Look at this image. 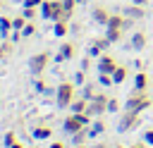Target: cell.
<instances>
[{"instance_id":"6da1fadb","label":"cell","mask_w":153,"mask_h":148,"mask_svg":"<svg viewBox=\"0 0 153 148\" xmlns=\"http://www.w3.org/2000/svg\"><path fill=\"white\" fill-rule=\"evenodd\" d=\"M76 98V84L74 81H62L57 84V91H55V100H57V107H69L72 100Z\"/></svg>"},{"instance_id":"7a4b0ae2","label":"cell","mask_w":153,"mask_h":148,"mask_svg":"<svg viewBox=\"0 0 153 148\" xmlns=\"http://www.w3.org/2000/svg\"><path fill=\"white\" fill-rule=\"evenodd\" d=\"M146 107H151V98L146 95V91H136V88H131V93L127 95L124 110H131V112H143Z\"/></svg>"},{"instance_id":"3957f363","label":"cell","mask_w":153,"mask_h":148,"mask_svg":"<svg viewBox=\"0 0 153 148\" xmlns=\"http://www.w3.org/2000/svg\"><path fill=\"white\" fill-rule=\"evenodd\" d=\"M48 62H50V53H48V50L36 53V55H31V60H29V72H31L33 76H41V74L45 72Z\"/></svg>"},{"instance_id":"277c9868","label":"cell","mask_w":153,"mask_h":148,"mask_svg":"<svg viewBox=\"0 0 153 148\" xmlns=\"http://www.w3.org/2000/svg\"><path fill=\"white\" fill-rule=\"evenodd\" d=\"M108 100H110V95H108V93H96V95L88 100L86 112H88L91 117H98V115L108 112Z\"/></svg>"},{"instance_id":"5b68a950","label":"cell","mask_w":153,"mask_h":148,"mask_svg":"<svg viewBox=\"0 0 153 148\" xmlns=\"http://www.w3.org/2000/svg\"><path fill=\"white\" fill-rule=\"evenodd\" d=\"M139 124V112H131V110H124L117 119V131L120 134H127V131H134V127Z\"/></svg>"},{"instance_id":"8992f818","label":"cell","mask_w":153,"mask_h":148,"mask_svg":"<svg viewBox=\"0 0 153 148\" xmlns=\"http://www.w3.org/2000/svg\"><path fill=\"white\" fill-rule=\"evenodd\" d=\"M96 69H98V74H112V72L117 69V60H115L112 55L103 53V55L96 60Z\"/></svg>"},{"instance_id":"52a82bcc","label":"cell","mask_w":153,"mask_h":148,"mask_svg":"<svg viewBox=\"0 0 153 148\" xmlns=\"http://www.w3.org/2000/svg\"><path fill=\"white\" fill-rule=\"evenodd\" d=\"M79 129H84V124L79 122V117H76L74 112H72L69 117H65V122H62V131H65V134H69V136H72V134H76Z\"/></svg>"},{"instance_id":"ba28073f","label":"cell","mask_w":153,"mask_h":148,"mask_svg":"<svg viewBox=\"0 0 153 148\" xmlns=\"http://www.w3.org/2000/svg\"><path fill=\"white\" fill-rule=\"evenodd\" d=\"M74 53H76L74 43H62V45H60V50H57V55H55V60H57V62L72 60V57H74Z\"/></svg>"},{"instance_id":"9c48e42d","label":"cell","mask_w":153,"mask_h":148,"mask_svg":"<svg viewBox=\"0 0 153 148\" xmlns=\"http://www.w3.org/2000/svg\"><path fill=\"white\" fill-rule=\"evenodd\" d=\"M93 21L96 24H100V26H108V19H110V12L105 10V7H93Z\"/></svg>"},{"instance_id":"30bf717a","label":"cell","mask_w":153,"mask_h":148,"mask_svg":"<svg viewBox=\"0 0 153 148\" xmlns=\"http://www.w3.org/2000/svg\"><path fill=\"white\" fill-rule=\"evenodd\" d=\"M146 43H148V38H146V33H143V31H136V33L131 36V41H129V45H131L134 50H143V48H146Z\"/></svg>"},{"instance_id":"8fae6325","label":"cell","mask_w":153,"mask_h":148,"mask_svg":"<svg viewBox=\"0 0 153 148\" xmlns=\"http://www.w3.org/2000/svg\"><path fill=\"white\" fill-rule=\"evenodd\" d=\"M31 136H33L36 141H45V138H50V136H53V129H50V127H45V124H41V127H36V129L31 131Z\"/></svg>"},{"instance_id":"7c38bea8","label":"cell","mask_w":153,"mask_h":148,"mask_svg":"<svg viewBox=\"0 0 153 148\" xmlns=\"http://www.w3.org/2000/svg\"><path fill=\"white\" fill-rule=\"evenodd\" d=\"M124 14L131 17V19H143V17H146V10H143L141 5H134V2H131V5L124 10Z\"/></svg>"},{"instance_id":"4fadbf2b","label":"cell","mask_w":153,"mask_h":148,"mask_svg":"<svg viewBox=\"0 0 153 148\" xmlns=\"http://www.w3.org/2000/svg\"><path fill=\"white\" fill-rule=\"evenodd\" d=\"M134 88L136 91H146L148 88V74L146 72H136L134 74Z\"/></svg>"},{"instance_id":"5bb4252c","label":"cell","mask_w":153,"mask_h":148,"mask_svg":"<svg viewBox=\"0 0 153 148\" xmlns=\"http://www.w3.org/2000/svg\"><path fill=\"white\" fill-rule=\"evenodd\" d=\"M103 131H105V122H103V119H93L91 127H88V138H96V136H100Z\"/></svg>"},{"instance_id":"9a60e30c","label":"cell","mask_w":153,"mask_h":148,"mask_svg":"<svg viewBox=\"0 0 153 148\" xmlns=\"http://www.w3.org/2000/svg\"><path fill=\"white\" fill-rule=\"evenodd\" d=\"M12 31V19L10 17H0V41H7Z\"/></svg>"},{"instance_id":"2e32d148","label":"cell","mask_w":153,"mask_h":148,"mask_svg":"<svg viewBox=\"0 0 153 148\" xmlns=\"http://www.w3.org/2000/svg\"><path fill=\"white\" fill-rule=\"evenodd\" d=\"M38 14H41V19H50L53 21V0H43L41 7H38Z\"/></svg>"},{"instance_id":"e0dca14e","label":"cell","mask_w":153,"mask_h":148,"mask_svg":"<svg viewBox=\"0 0 153 148\" xmlns=\"http://www.w3.org/2000/svg\"><path fill=\"white\" fill-rule=\"evenodd\" d=\"M127 76H129V69H127L124 64H117V69L112 72V81H115V86H120Z\"/></svg>"},{"instance_id":"ac0fdd59","label":"cell","mask_w":153,"mask_h":148,"mask_svg":"<svg viewBox=\"0 0 153 148\" xmlns=\"http://www.w3.org/2000/svg\"><path fill=\"white\" fill-rule=\"evenodd\" d=\"M86 138H88V127H84V129H79L76 134H72V143H74V146L86 143Z\"/></svg>"},{"instance_id":"d6986e66","label":"cell","mask_w":153,"mask_h":148,"mask_svg":"<svg viewBox=\"0 0 153 148\" xmlns=\"http://www.w3.org/2000/svg\"><path fill=\"white\" fill-rule=\"evenodd\" d=\"M122 26H124V17H122V14H110L105 29H122Z\"/></svg>"},{"instance_id":"ffe728a7","label":"cell","mask_w":153,"mask_h":148,"mask_svg":"<svg viewBox=\"0 0 153 148\" xmlns=\"http://www.w3.org/2000/svg\"><path fill=\"white\" fill-rule=\"evenodd\" d=\"M69 107H72V112H86V107H88V100H86V98H74Z\"/></svg>"},{"instance_id":"44dd1931","label":"cell","mask_w":153,"mask_h":148,"mask_svg":"<svg viewBox=\"0 0 153 148\" xmlns=\"http://www.w3.org/2000/svg\"><path fill=\"white\" fill-rule=\"evenodd\" d=\"M67 29H69L67 26V19H57L55 26H53V33L55 36H67Z\"/></svg>"},{"instance_id":"7402d4cb","label":"cell","mask_w":153,"mask_h":148,"mask_svg":"<svg viewBox=\"0 0 153 148\" xmlns=\"http://www.w3.org/2000/svg\"><path fill=\"white\" fill-rule=\"evenodd\" d=\"M91 43H93V45H98V50H100V53H108V48L112 45V41H110L108 36H103V38H96V41H91Z\"/></svg>"},{"instance_id":"603a6c76","label":"cell","mask_w":153,"mask_h":148,"mask_svg":"<svg viewBox=\"0 0 153 148\" xmlns=\"http://www.w3.org/2000/svg\"><path fill=\"white\" fill-rule=\"evenodd\" d=\"M122 31H124V29H105V36H108L112 43H117V41L122 38Z\"/></svg>"},{"instance_id":"cb8c5ba5","label":"cell","mask_w":153,"mask_h":148,"mask_svg":"<svg viewBox=\"0 0 153 148\" xmlns=\"http://www.w3.org/2000/svg\"><path fill=\"white\" fill-rule=\"evenodd\" d=\"M62 5H65V19L69 21V17H72V12H74V5H76V0H62Z\"/></svg>"},{"instance_id":"d4e9b609","label":"cell","mask_w":153,"mask_h":148,"mask_svg":"<svg viewBox=\"0 0 153 148\" xmlns=\"http://www.w3.org/2000/svg\"><path fill=\"white\" fill-rule=\"evenodd\" d=\"M26 21H29V19H26L24 14H22V17H14V19H12V29H17V31H22V29L26 26Z\"/></svg>"},{"instance_id":"484cf974","label":"cell","mask_w":153,"mask_h":148,"mask_svg":"<svg viewBox=\"0 0 153 148\" xmlns=\"http://www.w3.org/2000/svg\"><path fill=\"white\" fill-rule=\"evenodd\" d=\"M98 84H100V86H115L112 74H98Z\"/></svg>"},{"instance_id":"4316f807","label":"cell","mask_w":153,"mask_h":148,"mask_svg":"<svg viewBox=\"0 0 153 148\" xmlns=\"http://www.w3.org/2000/svg\"><path fill=\"white\" fill-rule=\"evenodd\" d=\"M93 91H96V88H93V84H86V86L81 88V98H86V100H91V98L96 95Z\"/></svg>"},{"instance_id":"83f0119b","label":"cell","mask_w":153,"mask_h":148,"mask_svg":"<svg viewBox=\"0 0 153 148\" xmlns=\"http://www.w3.org/2000/svg\"><path fill=\"white\" fill-rule=\"evenodd\" d=\"M22 14H24V17H26V19L31 21V19H33V17L38 14V7H26V5H24V10H22Z\"/></svg>"},{"instance_id":"f1b7e54d","label":"cell","mask_w":153,"mask_h":148,"mask_svg":"<svg viewBox=\"0 0 153 148\" xmlns=\"http://www.w3.org/2000/svg\"><path fill=\"white\" fill-rule=\"evenodd\" d=\"M12 143H17V136H14V131H7V134H5V138H2V146H5V148H10Z\"/></svg>"},{"instance_id":"f546056e","label":"cell","mask_w":153,"mask_h":148,"mask_svg":"<svg viewBox=\"0 0 153 148\" xmlns=\"http://www.w3.org/2000/svg\"><path fill=\"white\" fill-rule=\"evenodd\" d=\"M108 112H120V100L117 98H110L108 100Z\"/></svg>"},{"instance_id":"4dcf8cb0","label":"cell","mask_w":153,"mask_h":148,"mask_svg":"<svg viewBox=\"0 0 153 148\" xmlns=\"http://www.w3.org/2000/svg\"><path fill=\"white\" fill-rule=\"evenodd\" d=\"M33 33H36V26L31 21H26V26L22 29V36H33Z\"/></svg>"},{"instance_id":"1f68e13d","label":"cell","mask_w":153,"mask_h":148,"mask_svg":"<svg viewBox=\"0 0 153 148\" xmlns=\"http://www.w3.org/2000/svg\"><path fill=\"white\" fill-rule=\"evenodd\" d=\"M86 55H88V57H100L103 53L98 50V45H93V43H91V45H88V50H86Z\"/></svg>"},{"instance_id":"d6a6232c","label":"cell","mask_w":153,"mask_h":148,"mask_svg":"<svg viewBox=\"0 0 153 148\" xmlns=\"http://www.w3.org/2000/svg\"><path fill=\"white\" fill-rule=\"evenodd\" d=\"M33 88H36L38 93H45V91H48V88H45V84H43V81H41L38 76H36V81H33Z\"/></svg>"},{"instance_id":"836d02e7","label":"cell","mask_w":153,"mask_h":148,"mask_svg":"<svg viewBox=\"0 0 153 148\" xmlns=\"http://www.w3.org/2000/svg\"><path fill=\"white\" fill-rule=\"evenodd\" d=\"M84 81H86V76H84V69H81V72H76V76H74V84H76V86H84Z\"/></svg>"},{"instance_id":"e575fe53","label":"cell","mask_w":153,"mask_h":148,"mask_svg":"<svg viewBox=\"0 0 153 148\" xmlns=\"http://www.w3.org/2000/svg\"><path fill=\"white\" fill-rule=\"evenodd\" d=\"M143 141H146L148 146H153V129H146V131H143Z\"/></svg>"},{"instance_id":"d590c367","label":"cell","mask_w":153,"mask_h":148,"mask_svg":"<svg viewBox=\"0 0 153 148\" xmlns=\"http://www.w3.org/2000/svg\"><path fill=\"white\" fill-rule=\"evenodd\" d=\"M41 2H43V0H24L26 7H41Z\"/></svg>"},{"instance_id":"8d00e7d4","label":"cell","mask_w":153,"mask_h":148,"mask_svg":"<svg viewBox=\"0 0 153 148\" xmlns=\"http://www.w3.org/2000/svg\"><path fill=\"white\" fill-rule=\"evenodd\" d=\"M88 67H91V57H84V60H81V69H84V72H86V69H88Z\"/></svg>"},{"instance_id":"74e56055","label":"cell","mask_w":153,"mask_h":148,"mask_svg":"<svg viewBox=\"0 0 153 148\" xmlns=\"http://www.w3.org/2000/svg\"><path fill=\"white\" fill-rule=\"evenodd\" d=\"M48 148H65V143H62V141H53Z\"/></svg>"},{"instance_id":"f35d334b","label":"cell","mask_w":153,"mask_h":148,"mask_svg":"<svg viewBox=\"0 0 153 148\" xmlns=\"http://www.w3.org/2000/svg\"><path fill=\"white\" fill-rule=\"evenodd\" d=\"M129 148H146V141H136V143H131Z\"/></svg>"},{"instance_id":"ab89813d","label":"cell","mask_w":153,"mask_h":148,"mask_svg":"<svg viewBox=\"0 0 153 148\" xmlns=\"http://www.w3.org/2000/svg\"><path fill=\"white\" fill-rule=\"evenodd\" d=\"M131 2H134V5H141V7H146V5H148V0H131Z\"/></svg>"},{"instance_id":"60d3db41","label":"cell","mask_w":153,"mask_h":148,"mask_svg":"<svg viewBox=\"0 0 153 148\" xmlns=\"http://www.w3.org/2000/svg\"><path fill=\"white\" fill-rule=\"evenodd\" d=\"M93 148H108V146H105V143H96Z\"/></svg>"},{"instance_id":"b9f144b4","label":"cell","mask_w":153,"mask_h":148,"mask_svg":"<svg viewBox=\"0 0 153 148\" xmlns=\"http://www.w3.org/2000/svg\"><path fill=\"white\" fill-rule=\"evenodd\" d=\"M81 2H86V0H76V5H81Z\"/></svg>"},{"instance_id":"7bdbcfd3","label":"cell","mask_w":153,"mask_h":148,"mask_svg":"<svg viewBox=\"0 0 153 148\" xmlns=\"http://www.w3.org/2000/svg\"><path fill=\"white\" fill-rule=\"evenodd\" d=\"M74 148H86V146H84V143H81V146H74Z\"/></svg>"},{"instance_id":"ee69618b","label":"cell","mask_w":153,"mask_h":148,"mask_svg":"<svg viewBox=\"0 0 153 148\" xmlns=\"http://www.w3.org/2000/svg\"><path fill=\"white\" fill-rule=\"evenodd\" d=\"M115 148H124V146H115Z\"/></svg>"},{"instance_id":"f6af8a7d","label":"cell","mask_w":153,"mask_h":148,"mask_svg":"<svg viewBox=\"0 0 153 148\" xmlns=\"http://www.w3.org/2000/svg\"><path fill=\"white\" fill-rule=\"evenodd\" d=\"M2 2H5V0H0V7H2Z\"/></svg>"}]
</instances>
